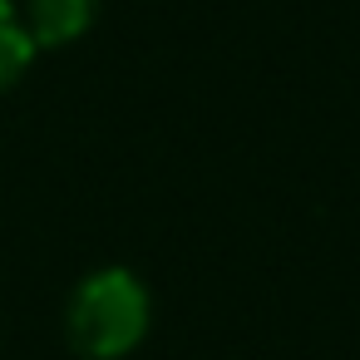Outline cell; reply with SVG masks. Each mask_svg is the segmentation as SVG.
I'll return each instance as SVG.
<instances>
[{
	"instance_id": "obj_1",
	"label": "cell",
	"mask_w": 360,
	"mask_h": 360,
	"mask_svg": "<svg viewBox=\"0 0 360 360\" xmlns=\"http://www.w3.org/2000/svg\"><path fill=\"white\" fill-rule=\"evenodd\" d=\"M148 335V291L134 271L104 266L70 296V345L84 360H119Z\"/></svg>"
},
{
	"instance_id": "obj_2",
	"label": "cell",
	"mask_w": 360,
	"mask_h": 360,
	"mask_svg": "<svg viewBox=\"0 0 360 360\" xmlns=\"http://www.w3.org/2000/svg\"><path fill=\"white\" fill-rule=\"evenodd\" d=\"M99 0H30L25 6V30L35 45H70L89 30Z\"/></svg>"
},
{
	"instance_id": "obj_3",
	"label": "cell",
	"mask_w": 360,
	"mask_h": 360,
	"mask_svg": "<svg viewBox=\"0 0 360 360\" xmlns=\"http://www.w3.org/2000/svg\"><path fill=\"white\" fill-rule=\"evenodd\" d=\"M30 55H35V40H30L20 11L11 6V0H0V89L20 79V70L30 65Z\"/></svg>"
}]
</instances>
